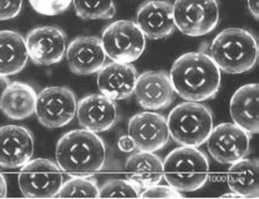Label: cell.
<instances>
[{
    "instance_id": "cell-1",
    "label": "cell",
    "mask_w": 259,
    "mask_h": 199,
    "mask_svg": "<svg viewBox=\"0 0 259 199\" xmlns=\"http://www.w3.org/2000/svg\"><path fill=\"white\" fill-rule=\"evenodd\" d=\"M174 91L185 101H206L219 93L221 70L205 52H189L180 56L169 73Z\"/></svg>"
},
{
    "instance_id": "cell-2",
    "label": "cell",
    "mask_w": 259,
    "mask_h": 199,
    "mask_svg": "<svg viewBox=\"0 0 259 199\" xmlns=\"http://www.w3.org/2000/svg\"><path fill=\"white\" fill-rule=\"evenodd\" d=\"M56 162L69 176H93L104 167L107 148L95 132L86 129L70 131L62 135L56 146Z\"/></svg>"
},
{
    "instance_id": "cell-3",
    "label": "cell",
    "mask_w": 259,
    "mask_h": 199,
    "mask_svg": "<svg viewBox=\"0 0 259 199\" xmlns=\"http://www.w3.org/2000/svg\"><path fill=\"white\" fill-rule=\"evenodd\" d=\"M210 58L221 71L240 74L250 71L257 63L258 46L254 34L240 28L224 29L215 36L209 47Z\"/></svg>"
},
{
    "instance_id": "cell-4",
    "label": "cell",
    "mask_w": 259,
    "mask_h": 199,
    "mask_svg": "<svg viewBox=\"0 0 259 199\" xmlns=\"http://www.w3.org/2000/svg\"><path fill=\"white\" fill-rule=\"evenodd\" d=\"M163 178L179 191L199 190L209 180L207 156L192 146H181L172 150L163 162Z\"/></svg>"
},
{
    "instance_id": "cell-5",
    "label": "cell",
    "mask_w": 259,
    "mask_h": 199,
    "mask_svg": "<svg viewBox=\"0 0 259 199\" xmlns=\"http://www.w3.org/2000/svg\"><path fill=\"white\" fill-rule=\"evenodd\" d=\"M167 124L175 142L181 146L198 148L206 142L213 129V114L202 104L184 102L172 109Z\"/></svg>"
},
{
    "instance_id": "cell-6",
    "label": "cell",
    "mask_w": 259,
    "mask_h": 199,
    "mask_svg": "<svg viewBox=\"0 0 259 199\" xmlns=\"http://www.w3.org/2000/svg\"><path fill=\"white\" fill-rule=\"evenodd\" d=\"M102 44L107 57L113 62L131 63L142 56L146 37L135 22L119 20L103 31Z\"/></svg>"
},
{
    "instance_id": "cell-7",
    "label": "cell",
    "mask_w": 259,
    "mask_h": 199,
    "mask_svg": "<svg viewBox=\"0 0 259 199\" xmlns=\"http://www.w3.org/2000/svg\"><path fill=\"white\" fill-rule=\"evenodd\" d=\"M172 11L177 29L192 37L214 30L220 18L217 0H176Z\"/></svg>"
},
{
    "instance_id": "cell-8",
    "label": "cell",
    "mask_w": 259,
    "mask_h": 199,
    "mask_svg": "<svg viewBox=\"0 0 259 199\" xmlns=\"http://www.w3.org/2000/svg\"><path fill=\"white\" fill-rule=\"evenodd\" d=\"M62 184L60 168L49 159L29 161L18 176L20 190L27 197H56Z\"/></svg>"
},
{
    "instance_id": "cell-9",
    "label": "cell",
    "mask_w": 259,
    "mask_h": 199,
    "mask_svg": "<svg viewBox=\"0 0 259 199\" xmlns=\"http://www.w3.org/2000/svg\"><path fill=\"white\" fill-rule=\"evenodd\" d=\"M76 108L77 101L72 90L66 87H49L37 94L35 114L45 128H62L73 121Z\"/></svg>"
},
{
    "instance_id": "cell-10",
    "label": "cell",
    "mask_w": 259,
    "mask_h": 199,
    "mask_svg": "<svg viewBox=\"0 0 259 199\" xmlns=\"http://www.w3.org/2000/svg\"><path fill=\"white\" fill-rule=\"evenodd\" d=\"M250 139V134L234 123H222L213 127L206 139L208 152L219 163L232 165L248 155Z\"/></svg>"
},
{
    "instance_id": "cell-11",
    "label": "cell",
    "mask_w": 259,
    "mask_h": 199,
    "mask_svg": "<svg viewBox=\"0 0 259 199\" xmlns=\"http://www.w3.org/2000/svg\"><path fill=\"white\" fill-rule=\"evenodd\" d=\"M128 135L139 152L151 153L162 149L170 139L166 118L153 112L140 113L130 118Z\"/></svg>"
},
{
    "instance_id": "cell-12",
    "label": "cell",
    "mask_w": 259,
    "mask_h": 199,
    "mask_svg": "<svg viewBox=\"0 0 259 199\" xmlns=\"http://www.w3.org/2000/svg\"><path fill=\"white\" fill-rule=\"evenodd\" d=\"M25 43L29 58L39 66L59 63L66 52V35L59 27H37L28 33Z\"/></svg>"
},
{
    "instance_id": "cell-13",
    "label": "cell",
    "mask_w": 259,
    "mask_h": 199,
    "mask_svg": "<svg viewBox=\"0 0 259 199\" xmlns=\"http://www.w3.org/2000/svg\"><path fill=\"white\" fill-rule=\"evenodd\" d=\"M33 135L30 130L19 125L0 127V167L19 169L32 159Z\"/></svg>"
},
{
    "instance_id": "cell-14",
    "label": "cell",
    "mask_w": 259,
    "mask_h": 199,
    "mask_svg": "<svg viewBox=\"0 0 259 199\" xmlns=\"http://www.w3.org/2000/svg\"><path fill=\"white\" fill-rule=\"evenodd\" d=\"M76 117L83 129L95 133L107 132L118 119L115 100L104 94H89L77 102Z\"/></svg>"
},
{
    "instance_id": "cell-15",
    "label": "cell",
    "mask_w": 259,
    "mask_h": 199,
    "mask_svg": "<svg viewBox=\"0 0 259 199\" xmlns=\"http://www.w3.org/2000/svg\"><path fill=\"white\" fill-rule=\"evenodd\" d=\"M174 87L165 71H147L138 75L134 93L138 104L146 110L158 111L172 104Z\"/></svg>"
},
{
    "instance_id": "cell-16",
    "label": "cell",
    "mask_w": 259,
    "mask_h": 199,
    "mask_svg": "<svg viewBox=\"0 0 259 199\" xmlns=\"http://www.w3.org/2000/svg\"><path fill=\"white\" fill-rule=\"evenodd\" d=\"M66 52L69 70L78 76L98 73L107 59L101 39L94 36L76 38L70 42Z\"/></svg>"
},
{
    "instance_id": "cell-17",
    "label": "cell",
    "mask_w": 259,
    "mask_h": 199,
    "mask_svg": "<svg viewBox=\"0 0 259 199\" xmlns=\"http://www.w3.org/2000/svg\"><path fill=\"white\" fill-rule=\"evenodd\" d=\"M136 23L148 39L168 37L176 29L172 4L164 0H150L144 3L137 11Z\"/></svg>"
},
{
    "instance_id": "cell-18",
    "label": "cell",
    "mask_w": 259,
    "mask_h": 199,
    "mask_svg": "<svg viewBox=\"0 0 259 199\" xmlns=\"http://www.w3.org/2000/svg\"><path fill=\"white\" fill-rule=\"evenodd\" d=\"M137 77L135 66L130 63L112 62L98 72V87L108 98L125 100L134 94Z\"/></svg>"
},
{
    "instance_id": "cell-19",
    "label": "cell",
    "mask_w": 259,
    "mask_h": 199,
    "mask_svg": "<svg viewBox=\"0 0 259 199\" xmlns=\"http://www.w3.org/2000/svg\"><path fill=\"white\" fill-rule=\"evenodd\" d=\"M258 84H249L238 89L231 98V118L250 135L258 133Z\"/></svg>"
},
{
    "instance_id": "cell-20",
    "label": "cell",
    "mask_w": 259,
    "mask_h": 199,
    "mask_svg": "<svg viewBox=\"0 0 259 199\" xmlns=\"http://www.w3.org/2000/svg\"><path fill=\"white\" fill-rule=\"evenodd\" d=\"M124 170L126 179L141 189L159 184L163 179V162L151 152H139L128 157Z\"/></svg>"
},
{
    "instance_id": "cell-21",
    "label": "cell",
    "mask_w": 259,
    "mask_h": 199,
    "mask_svg": "<svg viewBox=\"0 0 259 199\" xmlns=\"http://www.w3.org/2000/svg\"><path fill=\"white\" fill-rule=\"evenodd\" d=\"M36 98L33 87L22 82H13L4 91L0 110L10 119H26L36 111Z\"/></svg>"
},
{
    "instance_id": "cell-22",
    "label": "cell",
    "mask_w": 259,
    "mask_h": 199,
    "mask_svg": "<svg viewBox=\"0 0 259 199\" xmlns=\"http://www.w3.org/2000/svg\"><path fill=\"white\" fill-rule=\"evenodd\" d=\"M28 59L25 38L15 31H0V75L17 74L26 66Z\"/></svg>"
},
{
    "instance_id": "cell-23",
    "label": "cell",
    "mask_w": 259,
    "mask_h": 199,
    "mask_svg": "<svg viewBox=\"0 0 259 199\" xmlns=\"http://www.w3.org/2000/svg\"><path fill=\"white\" fill-rule=\"evenodd\" d=\"M229 188L242 197H259L258 160L241 159L231 165L227 173Z\"/></svg>"
},
{
    "instance_id": "cell-24",
    "label": "cell",
    "mask_w": 259,
    "mask_h": 199,
    "mask_svg": "<svg viewBox=\"0 0 259 199\" xmlns=\"http://www.w3.org/2000/svg\"><path fill=\"white\" fill-rule=\"evenodd\" d=\"M76 15L83 20L111 19L116 13L114 0H73Z\"/></svg>"
},
{
    "instance_id": "cell-25",
    "label": "cell",
    "mask_w": 259,
    "mask_h": 199,
    "mask_svg": "<svg viewBox=\"0 0 259 199\" xmlns=\"http://www.w3.org/2000/svg\"><path fill=\"white\" fill-rule=\"evenodd\" d=\"M100 187L91 176H72L63 183L56 197H99Z\"/></svg>"
},
{
    "instance_id": "cell-26",
    "label": "cell",
    "mask_w": 259,
    "mask_h": 199,
    "mask_svg": "<svg viewBox=\"0 0 259 199\" xmlns=\"http://www.w3.org/2000/svg\"><path fill=\"white\" fill-rule=\"evenodd\" d=\"M141 189L127 180H111L100 188L99 197H140Z\"/></svg>"
},
{
    "instance_id": "cell-27",
    "label": "cell",
    "mask_w": 259,
    "mask_h": 199,
    "mask_svg": "<svg viewBox=\"0 0 259 199\" xmlns=\"http://www.w3.org/2000/svg\"><path fill=\"white\" fill-rule=\"evenodd\" d=\"M29 2L34 11L39 15L55 16L64 13L73 0H29Z\"/></svg>"
},
{
    "instance_id": "cell-28",
    "label": "cell",
    "mask_w": 259,
    "mask_h": 199,
    "mask_svg": "<svg viewBox=\"0 0 259 199\" xmlns=\"http://www.w3.org/2000/svg\"><path fill=\"white\" fill-rule=\"evenodd\" d=\"M141 198H184L181 191L176 190L171 186L163 185H154L148 188L144 189V191L140 194Z\"/></svg>"
},
{
    "instance_id": "cell-29",
    "label": "cell",
    "mask_w": 259,
    "mask_h": 199,
    "mask_svg": "<svg viewBox=\"0 0 259 199\" xmlns=\"http://www.w3.org/2000/svg\"><path fill=\"white\" fill-rule=\"evenodd\" d=\"M23 0H0V21L16 18L22 11Z\"/></svg>"
},
{
    "instance_id": "cell-30",
    "label": "cell",
    "mask_w": 259,
    "mask_h": 199,
    "mask_svg": "<svg viewBox=\"0 0 259 199\" xmlns=\"http://www.w3.org/2000/svg\"><path fill=\"white\" fill-rule=\"evenodd\" d=\"M118 147L124 153H130L136 149L135 143L130 135H123L118 140Z\"/></svg>"
},
{
    "instance_id": "cell-31",
    "label": "cell",
    "mask_w": 259,
    "mask_h": 199,
    "mask_svg": "<svg viewBox=\"0 0 259 199\" xmlns=\"http://www.w3.org/2000/svg\"><path fill=\"white\" fill-rule=\"evenodd\" d=\"M247 8L252 16L258 19V0H247Z\"/></svg>"
},
{
    "instance_id": "cell-32",
    "label": "cell",
    "mask_w": 259,
    "mask_h": 199,
    "mask_svg": "<svg viewBox=\"0 0 259 199\" xmlns=\"http://www.w3.org/2000/svg\"><path fill=\"white\" fill-rule=\"evenodd\" d=\"M10 84H11V82L8 77H4V76L0 75V106H1L4 91H6V89L8 88Z\"/></svg>"
},
{
    "instance_id": "cell-33",
    "label": "cell",
    "mask_w": 259,
    "mask_h": 199,
    "mask_svg": "<svg viewBox=\"0 0 259 199\" xmlns=\"http://www.w3.org/2000/svg\"><path fill=\"white\" fill-rule=\"evenodd\" d=\"M8 195V183L4 175L0 173V198Z\"/></svg>"
},
{
    "instance_id": "cell-34",
    "label": "cell",
    "mask_w": 259,
    "mask_h": 199,
    "mask_svg": "<svg viewBox=\"0 0 259 199\" xmlns=\"http://www.w3.org/2000/svg\"><path fill=\"white\" fill-rule=\"evenodd\" d=\"M222 197H242L241 196L239 195V194H236V193H229V194H225V195L222 196Z\"/></svg>"
}]
</instances>
